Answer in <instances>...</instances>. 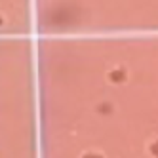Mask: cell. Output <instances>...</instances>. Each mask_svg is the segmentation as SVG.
<instances>
[{
    "label": "cell",
    "instance_id": "obj_1",
    "mask_svg": "<svg viewBox=\"0 0 158 158\" xmlns=\"http://www.w3.org/2000/svg\"><path fill=\"white\" fill-rule=\"evenodd\" d=\"M107 76H109V80H110V82H124V80H126V71L120 69V67H116V69L109 71Z\"/></svg>",
    "mask_w": 158,
    "mask_h": 158
},
{
    "label": "cell",
    "instance_id": "obj_3",
    "mask_svg": "<svg viewBox=\"0 0 158 158\" xmlns=\"http://www.w3.org/2000/svg\"><path fill=\"white\" fill-rule=\"evenodd\" d=\"M149 151L152 152V156H156V158H158V139L151 143V147H149Z\"/></svg>",
    "mask_w": 158,
    "mask_h": 158
},
{
    "label": "cell",
    "instance_id": "obj_2",
    "mask_svg": "<svg viewBox=\"0 0 158 158\" xmlns=\"http://www.w3.org/2000/svg\"><path fill=\"white\" fill-rule=\"evenodd\" d=\"M110 109H112V105H110V103H101V105L97 107V110H99V112H110Z\"/></svg>",
    "mask_w": 158,
    "mask_h": 158
},
{
    "label": "cell",
    "instance_id": "obj_4",
    "mask_svg": "<svg viewBox=\"0 0 158 158\" xmlns=\"http://www.w3.org/2000/svg\"><path fill=\"white\" fill-rule=\"evenodd\" d=\"M82 158H103V156H101L99 152H84Z\"/></svg>",
    "mask_w": 158,
    "mask_h": 158
}]
</instances>
